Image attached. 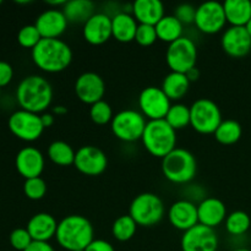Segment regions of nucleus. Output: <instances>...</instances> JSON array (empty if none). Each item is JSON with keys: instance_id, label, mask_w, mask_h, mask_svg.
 Listing matches in <instances>:
<instances>
[{"instance_id": "1", "label": "nucleus", "mask_w": 251, "mask_h": 251, "mask_svg": "<svg viewBox=\"0 0 251 251\" xmlns=\"http://www.w3.org/2000/svg\"><path fill=\"white\" fill-rule=\"evenodd\" d=\"M32 60L42 71L61 73L70 66L73 50L68 43L59 38H42L32 49Z\"/></svg>"}, {"instance_id": "2", "label": "nucleus", "mask_w": 251, "mask_h": 251, "mask_svg": "<svg viewBox=\"0 0 251 251\" xmlns=\"http://www.w3.org/2000/svg\"><path fill=\"white\" fill-rule=\"evenodd\" d=\"M16 100L24 110L39 114L51 104L53 88L49 81L42 76H27L17 86Z\"/></svg>"}, {"instance_id": "3", "label": "nucleus", "mask_w": 251, "mask_h": 251, "mask_svg": "<svg viewBox=\"0 0 251 251\" xmlns=\"http://www.w3.org/2000/svg\"><path fill=\"white\" fill-rule=\"evenodd\" d=\"M93 226L81 215H70L59 222L55 239L68 251L85 250L93 240Z\"/></svg>"}, {"instance_id": "4", "label": "nucleus", "mask_w": 251, "mask_h": 251, "mask_svg": "<svg viewBox=\"0 0 251 251\" xmlns=\"http://www.w3.org/2000/svg\"><path fill=\"white\" fill-rule=\"evenodd\" d=\"M141 140L150 154L162 159L176 149V131L164 119L147 122Z\"/></svg>"}, {"instance_id": "5", "label": "nucleus", "mask_w": 251, "mask_h": 251, "mask_svg": "<svg viewBox=\"0 0 251 251\" xmlns=\"http://www.w3.org/2000/svg\"><path fill=\"white\" fill-rule=\"evenodd\" d=\"M198 171L196 158L185 149H174L162 159V172L166 179L174 184H185L193 180Z\"/></svg>"}, {"instance_id": "6", "label": "nucleus", "mask_w": 251, "mask_h": 251, "mask_svg": "<svg viewBox=\"0 0 251 251\" xmlns=\"http://www.w3.org/2000/svg\"><path fill=\"white\" fill-rule=\"evenodd\" d=\"M166 207L158 195L144 193L132 200L129 208V215L141 227H153L158 225L164 217Z\"/></svg>"}, {"instance_id": "7", "label": "nucleus", "mask_w": 251, "mask_h": 251, "mask_svg": "<svg viewBox=\"0 0 251 251\" xmlns=\"http://www.w3.org/2000/svg\"><path fill=\"white\" fill-rule=\"evenodd\" d=\"M223 122L222 113L217 103L208 98H200L190 107V125L199 134H215Z\"/></svg>"}, {"instance_id": "8", "label": "nucleus", "mask_w": 251, "mask_h": 251, "mask_svg": "<svg viewBox=\"0 0 251 251\" xmlns=\"http://www.w3.org/2000/svg\"><path fill=\"white\" fill-rule=\"evenodd\" d=\"M146 124V118L141 112L124 109L114 115L110 123V129L117 139L124 142H135L142 139Z\"/></svg>"}, {"instance_id": "9", "label": "nucleus", "mask_w": 251, "mask_h": 251, "mask_svg": "<svg viewBox=\"0 0 251 251\" xmlns=\"http://www.w3.org/2000/svg\"><path fill=\"white\" fill-rule=\"evenodd\" d=\"M198 48L193 39L181 37L168 46L166 53L167 65L173 73L186 74L196 66Z\"/></svg>"}, {"instance_id": "10", "label": "nucleus", "mask_w": 251, "mask_h": 251, "mask_svg": "<svg viewBox=\"0 0 251 251\" xmlns=\"http://www.w3.org/2000/svg\"><path fill=\"white\" fill-rule=\"evenodd\" d=\"M9 129L17 139L32 142L38 140L44 131L41 115L20 109L12 113L9 118Z\"/></svg>"}, {"instance_id": "11", "label": "nucleus", "mask_w": 251, "mask_h": 251, "mask_svg": "<svg viewBox=\"0 0 251 251\" xmlns=\"http://www.w3.org/2000/svg\"><path fill=\"white\" fill-rule=\"evenodd\" d=\"M195 26L202 33L215 34L222 31L227 24L222 2L205 1L196 7Z\"/></svg>"}, {"instance_id": "12", "label": "nucleus", "mask_w": 251, "mask_h": 251, "mask_svg": "<svg viewBox=\"0 0 251 251\" xmlns=\"http://www.w3.org/2000/svg\"><path fill=\"white\" fill-rule=\"evenodd\" d=\"M171 105V100L161 87L150 86L144 88L139 96L140 110L150 120L164 119Z\"/></svg>"}, {"instance_id": "13", "label": "nucleus", "mask_w": 251, "mask_h": 251, "mask_svg": "<svg viewBox=\"0 0 251 251\" xmlns=\"http://www.w3.org/2000/svg\"><path fill=\"white\" fill-rule=\"evenodd\" d=\"M180 247L183 251H217V233L212 228L199 223L191 229L184 232Z\"/></svg>"}, {"instance_id": "14", "label": "nucleus", "mask_w": 251, "mask_h": 251, "mask_svg": "<svg viewBox=\"0 0 251 251\" xmlns=\"http://www.w3.org/2000/svg\"><path fill=\"white\" fill-rule=\"evenodd\" d=\"M74 166L85 176H97L107 169L108 158L98 147L82 146L76 151Z\"/></svg>"}, {"instance_id": "15", "label": "nucleus", "mask_w": 251, "mask_h": 251, "mask_svg": "<svg viewBox=\"0 0 251 251\" xmlns=\"http://www.w3.org/2000/svg\"><path fill=\"white\" fill-rule=\"evenodd\" d=\"M75 93L81 102L95 104L103 100L105 93L104 80L92 71L81 74L75 82Z\"/></svg>"}, {"instance_id": "16", "label": "nucleus", "mask_w": 251, "mask_h": 251, "mask_svg": "<svg viewBox=\"0 0 251 251\" xmlns=\"http://www.w3.org/2000/svg\"><path fill=\"white\" fill-rule=\"evenodd\" d=\"M221 44L232 58H243L251 50V36L245 27L230 26L222 34Z\"/></svg>"}, {"instance_id": "17", "label": "nucleus", "mask_w": 251, "mask_h": 251, "mask_svg": "<svg viewBox=\"0 0 251 251\" xmlns=\"http://www.w3.org/2000/svg\"><path fill=\"white\" fill-rule=\"evenodd\" d=\"M83 38L92 46L104 44L113 37L112 33V17L103 12H96L83 25Z\"/></svg>"}, {"instance_id": "18", "label": "nucleus", "mask_w": 251, "mask_h": 251, "mask_svg": "<svg viewBox=\"0 0 251 251\" xmlns=\"http://www.w3.org/2000/svg\"><path fill=\"white\" fill-rule=\"evenodd\" d=\"M168 220L174 228L186 232L199 225L198 206L188 200L176 201L169 207Z\"/></svg>"}, {"instance_id": "19", "label": "nucleus", "mask_w": 251, "mask_h": 251, "mask_svg": "<svg viewBox=\"0 0 251 251\" xmlns=\"http://www.w3.org/2000/svg\"><path fill=\"white\" fill-rule=\"evenodd\" d=\"M68 20L63 10L50 9L42 12L36 20L34 26L41 33L42 38H59L68 28Z\"/></svg>"}, {"instance_id": "20", "label": "nucleus", "mask_w": 251, "mask_h": 251, "mask_svg": "<svg viewBox=\"0 0 251 251\" xmlns=\"http://www.w3.org/2000/svg\"><path fill=\"white\" fill-rule=\"evenodd\" d=\"M15 164L25 179L38 178L44 169V157L36 147H25L17 153Z\"/></svg>"}, {"instance_id": "21", "label": "nucleus", "mask_w": 251, "mask_h": 251, "mask_svg": "<svg viewBox=\"0 0 251 251\" xmlns=\"http://www.w3.org/2000/svg\"><path fill=\"white\" fill-rule=\"evenodd\" d=\"M199 223L215 229L227 218V208L225 202L217 198H207L198 205Z\"/></svg>"}, {"instance_id": "22", "label": "nucleus", "mask_w": 251, "mask_h": 251, "mask_svg": "<svg viewBox=\"0 0 251 251\" xmlns=\"http://www.w3.org/2000/svg\"><path fill=\"white\" fill-rule=\"evenodd\" d=\"M58 225L59 223L50 213L39 212L32 216L27 223L26 229L28 230L33 242L48 243L51 238H55Z\"/></svg>"}, {"instance_id": "23", "label": "nucleus", "mask_w": 251, "mask_h": 251, "mask_svg": "<svg viewBox=\"0 0 251 251\" xmlns=\"http://www.w3.org/2000/svg\"><path fill=\"white\" fill-rule=\"evenodd\" d=\"M132 16L139 24L156 26L164 16V5L159 0H136L132 4Z\"/></svg>"}, {"instance_id": "24", "label": "nucleus", "mask_w": 251, "mask_h": 251, "mask_svg": "<svg viewBox=\"0 0 251 251\" xmlns=\"http://www.w3.org/2000/svg\"><path fill=\"white\" fill-rule=\"evenodd\" d=\"M139 22L127 12H119L112 17V33L118 42L129 43L135 41Z\"/></svg>"}, {"instance_id": "25", "label": "nucleus", "mask_w": 251, "mask_h": 251, "mask_svg": "<svg viewBox=\"0 0 251 251\" xmlns=\"http://www.w3.org/2000/svg\"><path fill=\"white\" fill-rule=\"evenodd\" d=\"M226 19L232 26L245 27L251 19L250 0H226L223 2Z\"/></svg>"}, {"instance_id": "26", "label": "nucleus", "mask_w": 251, "mask_h": 251, "mask_svg": "<svg viewBox=\"0 0 251 251\" xmlns=\"http://www.w3.org/2000/svg\"><path fill=\"white\" fill-rule=\"evenodd\" d=\"M63 12L68 22L71 24H86L92 15H95V4L90 0H70L63 6Z\"/></svg>"}, {"instance_id": "27", "label": "nucleus", "mask_w": 251, "mask_h": 251, "mask_svg": "<svg viewBox=\"0 0 251 251\" xmlns=\"http://www.w3.org/2000/svg\"><path fill=\"white\" fill-rule=\"evenodd\" d=\"M190 83L185 74L172 71L164 77L161 88L171 100H180L188 93Z\"/></svg>"}, {"instance_id": "28", "label": "nucleus", "mask_w": 251, "mask_h": 251, "mask_svg": "<svg viewBox=\"0 0 251 251\" xmlns=\"http://www.w3.org/2000/svg\"><path fill=\"white\" fill-rule=\"evenodd\" d=\"M154 27L158 39L164 43L171 44L183 37L184 25L174 15H164Z\"/></svg>"}, {"instance_id": "29", "label": "nucleus", "mask_w": 251, "mask_h": 251, "mask_svg": "<svg viewBox=\"0 0 251 251\" xmlns=\"http://www.w3.org/2000/svg\"><path fill=\"white\" fill-rule=\"evenodd\" d=\"M75 154L73 147L65 141L56 140L53 141L48 147V157L54 164L61 167L73 166L75 162Z\"/></svg>"}, {"instance_id": "30", "label": "nucleus", "mask_w": 251, "mask_h": 251, "mask_svg": "<svg viewBox=\"0 0 251 251\" xmlns=\"http://www.w3.org/2000/svg\"><path fill=\"white\" fill-rule=\"evenodd\" d=\"M243 134L242 125L233 119L223 120L215 131V137L222 145H234L240 140Z\"/></svg>"}, {"instance_id": "31", "label": "nucleus", "mask_w": 251, "mask_h": 251, "mask_svg": "<svg viewBox=\"0 0 251 251\" xmlns=\"http://www.w3.org/2000/svg\"><path fill=\"white\" fill-rule=\"evenodd\" d=\"M167 123L173 127L174 130H181L190 125V107L183 104V103H176L172 104L164 118Z\"/></svg>"}, {"instance_id": "32", "label": "nucleus", "mask_w": 251, "mask_h": 251, "mask_svg": "<svg viewBox=\"0 0 251 251\" xmlns=\"http://www.w3.org/2000/svg\"><path fill=\"white\" fill-rule=\"evenodd\" d=\"M137 225L130 215L118 217L112 226V234L119 242H127L136 234Z\"/></svg>"}, {"instance_id": "33", "label": "nucleus", "mask_w": 251, "mask_h": 251, "mask_svg": "<svg viewBox=\"0 0 251 251\" xmlns=\"http://www.w3.org/2000/svg\"><path fill=\"white\" fill-rule=\"evenodd\" d=\"M226 229L232 235H243L251 226L250 216L244 211H234L229 213L225 221Z\"/></svg>"}, {"instance_id": "34", "label": "nucleus", "mask_w": 251, "mask_h": 251, "mask_svg": "<svg viewBox=\"0 0 251 251\" xmlns=\"http://www.w3.org/2000/svg\"><path fill=\"white\" fill-rule=\"evenodd\" d=\"M90 118L95 124L107 125L109 123H112L114 115H113V109L109 103L102 100L91 105Z\"/></svg>"}, {"instance_id": "35", "label": "nucleus", "mask_w": 251, "mask_h": 251, "mask_svg": "<svg viewBox=\"0 0 251 251\" xmlns=\"http://www.w3.org/2000/svg\"><path fill=\"white\" fill-rule=\"evenodd\" d=\"M42 36L34 25H26L22 27L17 34V42L21 47L33 49L41 42Z\"/></svg>"}, {"instance_id": "36", "label": "nucleus", "mask_w": 251, "mask_h": 251, "mask_svg": "<svg viewBox=\"0 0 251 251\" xmlns=\"http://www.w3.org/2000/svg\"><path fill=\"white\" fill-rule=\"evenodd\" d=\"M24 193L29 200H41L47 194V184L41 176L26 179L24 184Z\"/></svg>"}, {"instance_id": "37", "label": "nucleus", "mask_w": 251, "mask_h": 251, "mask_svg": "<svg viewBox=\"0 0 251 251\" xmlns=\"http://www.w3.org/2000/svg\"><path fill=\"white\" fill-rule=\"evenodd\" d=\"M32 243H33V239L26 228H17L12 230L10 234V244L15 250L25 251Z\"/></svg>"}, {"instance_id": "38", "label": "nucleus", "mask_w": 251, "mask_h": 251, "mask_svg": "<svg viewBox=\"0 0 251 251\" xmlns=\"http://www.w3.org/2000/svg\"><path fill=\"white\" fill-rule=\"evenodd\" d=\"M158 39L156 32V27L151 26V25H141L139 24L137 27L136 36H135V41L142 47H150Z\"/></svg>"}, {"instance_id": "39", "label": "nucleus", "mask_w": 251, "mask_h": 251, "mask_svg": "<svg viewBox=\"0 0 251 251\" xmlns=\"http://www.w3.org/2000/svg\"><path fill=\"white\" fill-rule=\"evenodd\" d=\"M174 16L183 25L194 24L196 16V7L191 4H180L174 10Z\"/></svg>"}, {"instance_id": "40", "label": "nucleus", "mask_w": 251, "mask_h": 251, "mask_svg": "<svg viewBox=\"0 0 251 251\" xmlns=\"http://www.w3.org/2000/svg\"><path fill=\"white\" fill-rule=\"evenodd\" d=\"M14 77V69L6 61H0V87L9 85Z\"/></svg>"}, {"instance_id": "41", "label": "nucleus", "mask_w": 251, "mask_h": 251, "mask_svg": "<svg viewBox=\"0 0 251 251\" xmlns=\"http://www.w3.org/2000/svg\"><path fill=\"white\" fill-rule=\"evenodd\" d=\"M85 251H115V249L107 240L93 239L92 243L86 248Z\"/></svg>"}, {"instance_id": "42", "label": "nucleus", "mask_w": 251, "mask_h": 251, "mask_svg": "<svg viewBox=\"0 0 251 251\" xmlns=\"http://www.w3.org/2000/svg\"><path fill=\"white\" fill-rule=\"evenodd\" d=\"M25 251H55L49 243L33 242Z\"/></svg>"}, {"instance_id": "43", "label": "nucleus", "mask_w": 251, "mask_h": 251, "mask_svg": "<svg viewBox=\"0 0 251 251\" xmlns=\"http://www.w3.org/2000/svg\"><path fill=\"white\" fill-rule=\"evenodd\" d=\"M41 119L42 123H43L44 129L46 127H50L54 124V114H51V113H43L41 115Z\"/></svg>"}, {"instance_id": "44", "label": "nucleus", "mask_w": 251, "mask_h": 251, "mask_svg": "<svg viewBox=\"0 0 251 251\" xmlns=\"http://www.w3.org/2000/svg\"><path fill=\"white\" fill-rule=\"evenodd\" d=\"M185 75L190 82H194V81H198L199 77H200V71H199V69L195 66V68H193L191 70H189Z\"/></svg>"}, {"instance_id": "45", "label": "nucleus", "mask_w": 251, "mask_h": 251, "mask_svg": "<svg viewBox=\"0 0 251 251\" xmlns=\"http://www.w3.org/2000/svg\"><path fill=\"white\" fill-rule=\"evenodd\" d=\"M66 113H68V108L64 107V105H56V107L53 108V114L64 115Z\"/></svg>"}, {"instance_id": "46", "label": "nucleus", "mask_w": 251, "mask_h": 251, "mask_svg": "<svg viewBox=\"0 0 251 251\" xmlns=\"http://www.w3.org/2000/svg\"><path fill=\"white\" fill-rule=\"evenodd\" d=\"M245 28H247V31L249 32V34L251 36V19H250V21L245 25Z\"/></svg>"}, {"instance_id": "47", "label": "nucleus", "mask_w": 251, "mask_h": 251, "mask_svg": "<svg viewBox=\"0 0 251 251\" xmlns=\"http://www.w3.org/2000/svg\"><path fill=\"white\" fill-rule=\"evenodd\" d=\"M234 251H251V250L250 249H245V248H240V249H237Z\"/></svg>"}, {"instance_id": "48", "label": "nucleus", "mask_w": 251, "mask_h": 251, "mask_svg": "<svg viewBox=\"0 0 251 251\" xmlns=\"http://www.w3.org/2000/svg\"><path fill=\"white\" fill-rule=\"evenodd\" d=\"M77 251H85V250H77Z\"/></svg>"}, {"instance_id": "49", "label": "nucleus", "mask_w": 251, "mask_h": 251, "mask_svg": "<svg viewBox=\"0 0 251 251\" xmlns=\"http://www.w3.org/2000/svg\"><path fill=\"white\" fill-rule=\"evenodd\" d=\"M0 5H1V1H0Z\"/></svg>"}]
</instances>
